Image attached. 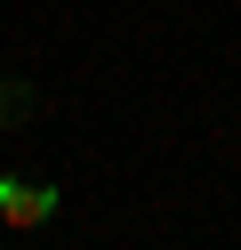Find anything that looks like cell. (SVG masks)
I'll return each mask as SVG.
<instances>
[{
  "label": "cell",
  "mask_w": 241,
  "mask_h": 250,
  "mask_svg": "<svg viewBox=\"0 0 241 250\" xmlns=\"http://www.w3.org/2000/svg\"><path fill=\"white\" fill-rule=\"evenodd\" d=\"M56 218V186H40V178H0V226H48Z\"/></svg>",
  "instance_id": "6da1fadb"
},
{
  "label": "cell",
  "mask_w": 241,
  "mask_h": 250,
  "mask_svg": "<svg viewBox=\"0 0 241 250\" xmlns=\"http://www.w3.org/2000/svg\"><path fill=\"white\" fill-rule=\"evenodd\" d=\"M24 113H32V89H24V81H0V129L24 121Z\"/></svg>",
  "instance_id": "7a4b0ae2"
}]
</instances>
